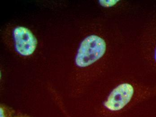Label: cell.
<instances>
[{"mask_svg":"<svg viewBox=\"0 0 156 117\" xmlns=\"http://www.w3.org/2000/svg\"><path fill=\"white\" fill-rule=\"evenodd\" d=\"M1 117H12V111L10 110L7 107L2 106L0 109Z\"/></svg>","mask_w":156,"mask_h":117,"instance_id":"cell-5","label":"cell"},{"mask_svg":"<svg viewBox=\"0 0 156 117\" xmlns=\"http://www.w3.org/2000/svg\"><path fill=\"white\" fill-rule=\"evenodd\" d=\"M156 95V86L145 85L133 80H121L109 89L102 104V112L107 117L117 116Z\"/></svg>","mask_w":156,"mask_h":117,"instance_id":"cell-1","label":"cell"},{"mask_svg":"<svg viewBox=\"0 0 156 117\" xmlns=\"http://www.w3.org/2000/svg\"><path fill=\"white\" fill-rule=\"evenodd\" d=\"M14 37L16 50L19 54L23 56L33 54L37 42L30 30L23 27H18L14 30Z\"/></svg>","mask_w":156,"mask_h":117,"instance_id":"cell-3","label":"cell"},{"mask_svg":"<svg viewBox=\"0 0 156 117\" xmlns=\"http://www.w3.org/2000/svg\"><path fill=\"white\" fill-rule=\"evenodd\" d=\"M99 3L102 7L109 9V12L115 11L117 9H122L126 5V2L120 0H100Z\"/></svg>","mask_w":156,"mask_h":117,"instance_id":"cell-4","label":"cell"},{"mask_svg":"<svg viewBox=\"0 0 156 117\" xmlns=\"http://www.w3.org/2000/svg\"><path fill=\"white\" fill-rule=\"evenodd\" d=\"M153 58H154V62L156 64V43L154 47V52H153Z\"/></svg>","mask_w":156,"mask_h":117,"instance_id":"cell-6","label":"cell"},{"mask_svg":"<svg viewBox=\"0 0 156 117\" xmlns=\"http://www.w3.org/2000/svg\"><path fill=\"white\" fill-rule=\"evenodd\" d=\"M117 37L113 32L107 37L91 34L80 44L75 63L77 67L87 68L99 61L112 63L117 56Z\"/></svg>","mask_w":156,"mask_h":117,"instance_id":"cell-2","label":"cell"},{"mask_svg":"<svg viewBox=\"0 0 156 117\" xmlns=\"http://www.w3.org/2000/svg\"><path fill=\"white\" fill-rule=\"evenodd\" d=\"M15 117H28L27 116H24V115H18L17 116Z\"/></svg>","mask_w":156,"mask_h":117,"instance_id":"cell-7","label":"cell"}]
</instances>
